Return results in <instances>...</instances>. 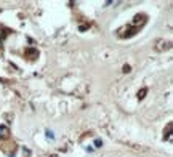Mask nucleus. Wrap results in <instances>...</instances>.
<instances>
[{"instance_id": "nucleus-1", "label": "nucleus", "mask_w": 173, "mask_h": 157, "mask_svg": "<svg viewBox=\"0 0 173 157\" xmlns=\"http://www.w3.org/2000/svg\"><path fill=\"white\" fill-rule=\"evenodd\" d=\"M8 135H10V130H8V127H5V125H0V138H2V140H7V138H8Z\"/></svg>"}, {"instance_id": "nucleus-5", "label": "nucleus", "mask_w": 173, "mask_h": 157, "mask_svg": "<svg viewBox=\"0 0 173 157\" xmlns=\"http://www.w3.org/2000/svg\"><path fill=\"white\" fill-rule=\"evenodd\" d=\"M123 72H130V66H123Z\"/></svg>"}, {"instance_id": "nucleus-2", "label": "nucleus", "mask_w": 173, "mask_h": 157, "mask_svg": "<svg viewBox=\"0 0 173 157\" xmlns=\"http://www.w3.org/2000/svg\"><path fill=\"white\" fill-rule=\"evenodd\" d=\"M146 16L144 14H138V16H135V21H133V26L135 27H136L138 24H144V21H146V19H144Z\"/></svg>"}, {"instance_id": "nucleus-3", "label": "nucleus", "mask_w": 173, "mask_h": 157, "mask_svg": "<svg viewBox=\"0 0 173 157\" xmlns=\"http://www.w3.org/2000/svg\"><path fill=\"white\" fill-rule=\"evenodd\" d=\"M171 138V124H168V127H167V140H170Z\"/></svg>"}, {"instance_id": "nucleus-4", "label": "nucleus", "mask_w": 173, "mask_h": 157, "mask_svg": "<svg viewBox=\"0 0 173 157\" xmlns=\"http://www.w3.org/2000/svg\"><path fill=\"white\" fill-rule=\"evenodd\" d=\"M146 91H147L146 88H143L141 91H138V98H140V100H143V98H144V95H146Z\"/></svg>"}]
</instances>
